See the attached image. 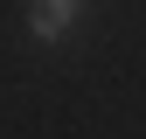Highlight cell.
I'll list each match as a JSON object with an SVG mask.
<instances>
[{"instance_id": "cell-1", "label": "cell", "mask_w": 146, "mask_h": 139, "mask_svg": "<svg viewBox=\"0 0 146 139\" xmlns=\"http://www.w3.org/2000/svg\"><path fill=\"white\" fill-rule=\"evenodd\" d=\"M84 7H90V0H28V7H21V21H28V42H42V49L70 42V35L84 28Z\"/></svg>"}]
</instances>
